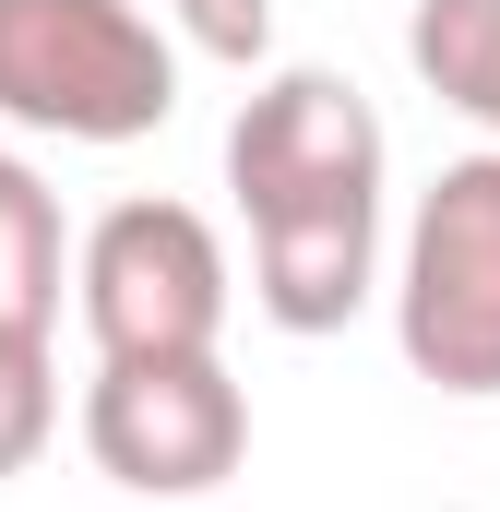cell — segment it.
<instances>
[{
    "instance_id": "obj_1",
    "label": "cell",
    "mask_w": 500,
    "mask_h": 512,
    "mask_svg": "<svg viewBox=\"0 0 500 512\" xmlns=\"http://www.w3.org/2000/svg\"><path fill=\"white\" fill-rule=\"evenodd\" d=\"M179 108V48L143 0H0V120L60 143H143Z\"/></svg>"
},
{
    "instance_id": "obj_2",
    "label": "cell",
    "mask_w": 500,
    "mask_h": 512,
    "mask_svg": "<svg viewBox=\"0 0 500 512\" xmlns=\"http://www.w3.org/2000/svg\"><path fill=\"white\" fill-rule=\"evenodd\" d=\"M393 346L453 405L500 393V155H453L417 191L393 262Z\"/></svg>"
},
{
    "instance_id": "obj_3",
    "label": "cell",
    "mask_w": 500,
    "mask_h": 512,
    "mask_svg": "<svg viewBox=\"0 0 500 512\" xmlns=\"http://www.w3.org/2000/svg\"><path fill=\"white\" fill-rule=\"evenodd\" d=\"M227 298H239L227 239L191 203H155V191L108 203L72 251V310H84L96 358H203L227 334Z\"/></svg>"
},
{
    "instance_id": "obj_4",
    "label": "cell",
    "mask_w": 500,
    "mask_h": 512,
    "mask_svg": "<svg viewBox=\"0 0 500 512\" xmlns=\"http://www.w3.org/2000/svg\"><path fill=\"white\" fill-rule=\"evenodd\" d=\"M84 453L131 501H203L250 465V393L227 358H96L84 382Z\"/></svg>"
},
{
    "instance_id": "obj_5",
    "label": "cell",
    "mask_w": 500,
    "mask_h": 512,
    "mask_svg": "<svg viewBox=\"0 0 500 512\" xmlns=\"http://www.w3.org/2000/svg\"><path fill=\"white\" fill-rule=\"evenodd\" d=\"M227 191L250 227L274 215H381V120L346 72H262L227 120Z\"/></svg>"
},
{
    "instance_id": "obj_6",
    "label": "cell",
    "mask_w": 500,
    "mask_h": 512,
    "mask_svg": "<svg viewBox=\"0 0 500 512\" xmlns=\"http://www.w3.org/2000/svg\"><path fill=\"white\" fill-rule=\"evenodd\" d=\"M381 286V215H274L250 227V298L274 334H346Z\"/></svg>"
},
{
    "instance_id": "obj_7",
    "label": "cell",
    "mask_w": 500,
    "mask_h": 512,
    "mask_svg": "<svg viewBox=\"0 0 500 512\" xmlns=\"http://www.w3.org/2000/svg\"><path fill=\"white\" fill-rule=\"evenodd\" d=\"M60 286H72L60 191L0 143V334H48V322H60Z\"/></svg>"
},
{
    "instance_id": "obj_8",
    "label": "cell",
    "mask_w": 500,
    "mask_h": 512,
    "mask_svg": "<svg viewBox=\"0 0 500 512\" xmlns=\"http://www.w3.org/2000/svg\"><path fill=\"white\" fill-rule=\"evenodd\" d=\"M405 60L453 120L500 131V0H417L405 12Z\"/></svg>"
},
{
    "instance_id": "obj_9",
    "label": "cell",
    "mask_w": 500,
    "mask_h": 512,
    "mask_svg": "<svg viewBox=\"0 0 500 512\" xmlns=\"http://www.w3.org/2000/svg\"><path fill=\"white\" fill-rule=\"evenodd\" d=\"M60 429V382H48V334H0V477H24Z\"/></svg>"
},
{
    "instance_id": "obj_10",
    "label": "cell",
    "mask_w": 500,
    "mask_h": 512,
    "mask_svg": "<svg viewBox=\"0 0 500 512\" xmlns=\"http://www.w3.org/2000/svg\"><path fill=\"white\" fill-rule=\"evenodd\" d=\"M179 12V36L203 48V60H227V72H262L274 60V0H167Z\"/></svg>"
}]
</instances>
